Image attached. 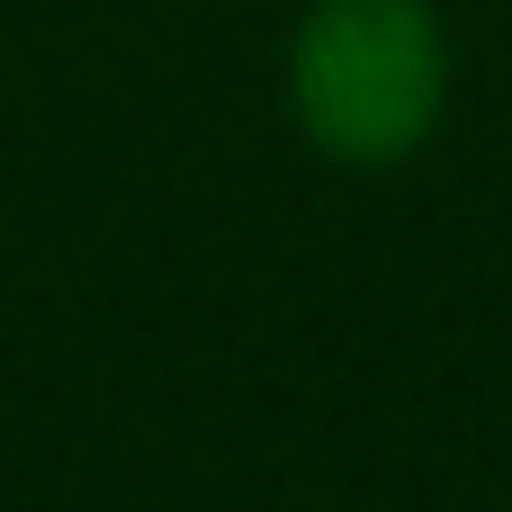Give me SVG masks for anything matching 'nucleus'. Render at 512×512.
<instances>
[{
    "mask_svg": "<svg viewBox=\"0 0 512 512\" xmlns=\"http://www.w3.org/2000/svg\"><path fill=\"white\" fill-rule=\"evenodd\" d=\"M450 99V45L423 0H315L288 45V108L315 153L378 171L405 162Z\"/></svg>",
    "mask_w": 512,
    "mask_h": 512,
    "instance_id": "obj_1",
    "label": "nucleus"
}]
</instances>
